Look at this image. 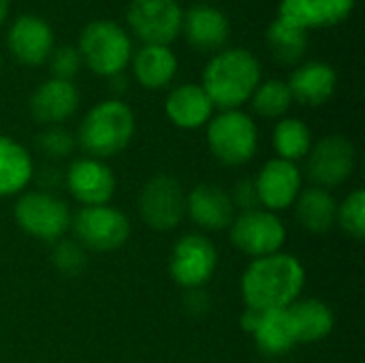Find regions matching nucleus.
<instances>
[{
    "instance_id": "obj_1",
    "label": "nucleus",
    "mask_w": 365,
    "mask_h": 363,
    "mask_svg": "<svg viewBox=\"0 0 365 363\" xmlns=\"http://www.w3.org/2000/svg\"><path fill=\"white\" fill-rule=\"evenodd\" d=\"M306 285V270L297 257L274 252L255 259L242 276V300L246 308L269 312L295 304Z\"/></svg>"
},
{
    "instance_id": "obj_2",
    "label": "nucleus",
    "mask_w": 365,
    "mask_h": 363,
    "mask_svg": "<svg viewBox=\"0 0 365 363\" xmlns=\"http://www.w3.org/2000/svg\"><path fill=\"white\" fill-rule=\"evenodd\" d=\"M261 83L259 58L242 47H229L216 51L203 71L201 88L210 96L212 105L229 111L240 109L250 101L252 92Z\"/></svg>"
},
{
    "instance_id": "obj_3",
    "label": "nucleus",
    "mask_w": 365,
    "mask_h": 363,
    "mask_svg": "<svg viewBox=\"0 0 365 363\" xmlns=\"http://www.w3.org/2000/svg\"><path fill=\"white\" fill-rule=\"evenodd\" d=\"M135 135V113L120 101L109 98L94 105L79 124L77 141L92 158H111L128 148Z\"/></svg>"
},
{
    "instance_id": "obj_4",
    "label": "nucleus",
    "mask_w": 365,
    "mask_h": 363,
    "mask_svg": "<svg viewBox=\"0 0 365 363\" xmlns=\"http://www.w3.org/2000/svg\"><path fill=\"white\" fill-rule=\"evenodd\" d=\"M77 51L92 73L109 79L128 66L133 58V43L118 21L94 19L81 30Z\"/></svg>"
},
{
    "instance_id": "obj_5",
    "label": "nucleus",
    "mask_w": 365,
    "mask_h": 363,
    "mask_svg": "<svg viewBox=\"0 0 365 363\" xmlns=\"http://www.w3.org/2000/svg\"><path fill=\"white\" fill-rule=\"evenodd\" d=\"M207 145L210 152L229 167L246 165L259 150V131L255 120L240 111L229 109L212 116L207 122Z\"/></svg>"
},
{
    "instance_id": "obj_6",
    "label": "nucleus",
    "mask_w": 365,
    "mask_h": 363,
    "mask_svg": "<svg viewBox=\"0 0 365 363\" xmlns=\"http://www.w3.org/2000/svg\"><path fill=\"white\" fill-rule=\"evenodd\" d=\"M17 227L41 242H58L66 235L73 223L66 201L45 190H30L19 195L13 208Z\"/></svg>"
},
{
    "instance_id": "obj_7",
    "label": "nucleus",
    "mask_w": 365,
    "mask_h": 363,
    "mask_svg": "<svg viewBox=\"0 0 365 363\" xmlns=\"http://www.w3.org/2000/svg\"><path fill=\"white\" fill-rule=\"evenodd\" d=\"M75 242L94 252H111L122 248L130 235V223L124 212L107 205L81 208L71 223Z\"/></svg>"
},
{
    "instance_id": "obj_8",
    "label": "nucleus",
    "mask_w": 365,
    "mask_h": 363,
    "mask_svg": "<svg viewBox=\"0 0 365 363\" xmlns=\"http://www.w3.org/2000/svg\"><path fill=\"white\" fill-rule=\"evenodd\" d=\"M141 220L154 231H173L186 216V193L178 178L156 173L141 188L139 201Z\"/></svg>"
},
{
    "instance_id": "obj_9",
    "label": "nucleus",
    "mask_w": 365,
    "mask_h": 363,
    "mask_svg": "<svg viewBox=\"0 0 365 363\" xmlns=\"http://www.w3.org/2000/svg\"><path fill=\"white\" fill-rule=\"evenodd\" d=\"M231 242L233 246L252 257H269L274 252H280L287 242V227L284 223L267 210H250L242 212L231 223Z\"/></svg>"
},
{
    "instance_id": "obj_10",
    "label": "nucleus",
    "mask_w": 365,
    "mask_h": 363,
    "mask_svg": "<svg viewBox=\"0 0 365 363\" xmlns=\"http://www.w3.org/2000/svg\"><path fill=\"white\" fill-rule=\"evenodd\" d=\"M182 6L178 0H130L128 26L145 45H171L182 32Z\"/></svg>"
},
{
    "instance_id": "obj_11",
    "label": "nucleus",
    "mask_w": 365,
    "mask_h": 363,
    "mask_svg": "<svg viewBox=\"0 0 365 363\" xmlns=\"http://www.w3.org/2000/svg\"><path fill=\"white\" fill-rule=\"evenodd\" d=\"M218 265L216 246L201 233H188L175 242L169 257V274L184 289H201Z\"/></svg>"
},
{
    "instance_id": "obj_12",
    "label": "nucleus",
    "mask_w": 365,
    "mask_h": 363,
    "mask_svg": "<svg viewBox=\"0 0 365 363\" xmlns=\"http://www.w3.org/2000/svg\"><path fill=\"white\" fill-rule=\"evenodd\" d=\"M357 152L351 139L344 135H327L312 143L308 152V178L329 190L344 184L355 171Z\"/></svg>"
},
{
    "instance_id": "obj_13",
    "label": "nucleus",
    "mask_w": 365,
    "mask_h": 363,
    "mask_svg": "<svg viewBox=\"0 0 365 363\" xmlns=\"http://www.w3.org/2000/svg\"><path fill=\"white\" fill-rule=\"evenodd\" d=\"M64 184L83 208L107 205L115 193V175L111 167L92 156L73 160L64 171Z\"/></svg>"
},
{
    "instance_id": "obj_14",
    "label": "nucleus",
    "mask_w": 365,
    "mask_h": 363,
    "mask_svg": "<svg viewBox=\"0 0 365 363\" xmlns=\"http://www.w3.org/2000/svg\"><path fill=\"white\" fill-rule=\"evenodd\" d=\"M255 186L263 210L276 214L295 203L302 193V171L295 163L276 156L261 167L255 178Z\"/></svg>"
},
{
    "instance_id": "obj_15",
    "label": "nucleus",
    "mask_w": 365,
    "mask_h": 363,
    "mask_svg": "<svg viewBox=\"0 0 365 363\" xmlns=\"http://www.w3.org/2000/svg\"><path fill=\"white\" fill-rule=\"evenodd\" d=\"M6 45L17 62L38 66L47 62L53 49V30L38 15H19L9 28Z\"/></svg>"
},
{
    "instance_id": "obj_16",
    "label": "nucleus",
    "mask_w": 365,
    "mask_h": 363,
    "mask_svg": "<svg viewBox=\"0 0 365 363\" xmlns=\"http://www.w3.org/2000/svg\"><path fill=\"white\" fill-rule=\"evenodd\" d=\"M188 218L205 231L229 229L235 218L231 195L218 184H199L186 195Z\"/></svg>"
},
{
    "instance_id": "obj_17",
    "label": "nucleus",
    "mask_w": 365,
    "mask_h": 363,
    "mask_svg": "<svg viewBox=\"0 0 365 363\" xmlns=\"http://www.w3.org/2000/svg\"><path fill=\"white\" fill-rule=\"evenodd\" d=\"M182 32L190 47L212 53L220 51L229 41L231 28L227 15L212 4H192L182 15Z\"/></svg>"
},
{
    "instance_id": "obj_18",
    "label": "nucleus",
    "mask_w": 365,
    "mask_h": 363,
    "mask_svg": "<svg viewBox=\"0 0 365 363\" xmlns=\"http://www.w3.org/2000/svg\"><path fill=\"white\" fill-rule=\"evenodd\" d=\"M79 107V92L73 81L47 79L30 96V116L45 126H58Z\"/></svg>"
},
{
    "instance_id": "obj_19",
    "label": "nucleus",
    "mask_w": 365,
    "mask_h": 363,
    "mask_svg": "<svg viewBox=\"0 0 365 363\" xmlns=\"http://www.w3.org/2000/svg\"><path fill=\"white\" fill-rule=\"evenodd\" d=\"M287 83L293 94V101L306 107H319L334 96L338 86V75L327 62L310 60L299 64L291 73V79Z\"/></svg>"
},
{
    "instance_id": "obj_20",
    "label": "nucleus",
    "mask_w": 365,
    "mask_h": 363,
    "mask_svg": "<svg viewBox=\"0 0 365 363\" xmlns=\"http://www.w3.org/2000/svg\"><path fill=\"white\" fill-rule=\"evenodd\" d=\"M165 113L178 128L195 131L212 120L214 105L201 86L184 83L169 92L165 101Z\"/></svg>"
},
{
    "instance_id": "obj_21",
    "label": "nucleus",
    "mask_w": 365,
    "mask_h": 363,
    "mask_svg": "<svg viewBox=\"0 0 365 363\" xmlns=\"http://www.w3.org/2000/svg\"><path fill=\"white\" fill-rule=\"evenodd\" d=\"M130 60L135 79L148 90L169 86L178 73V56L167 45H143Z\"/></svg>"
},
{
    "instance_id": "obj_22",
    "label": "nucleus",
    "mask_w": 365,
    "mask_h": 363,
    "mask_svg": "<svg viewBox=\"0 0 365 363\" xmlns=\"http://www.w3.org/2000/svg\"><path fill=\"white\" fill-rule=\"evenodd\" d=\"M34 178V163L28 150L13 137L0 135V197L19 195Z\"/></svg>"
},
{
    "instance_id": "obj_23",
    "label": "nucleus",
    "mask_w": 365,
    "mask_h": 363,
    "mask_svg": "<svg viewBox=\"0 0 365 363\" xmlns=\"http://www.w3.org/2000/svg\"><path fill=\"white\" fill-rule=\"evenodd\" d=\"M257 349L267 357H282L293 351L299 342L289 310H269L261 312V321L252 334Z\"/></svg>"
},
{
    "instance_id": "obj_24",
    "label": "nucleus",
    "mask_w": 365,
    "mask_h": 363,
    "mask_svg": "<svg viewBox=\"0 0 365 363\" xmlns=\"http://www.w3.org/2000/svg\"><path fill=\"white\" fill-rule=\"evenodd\" d=\"M295 216L308 233H327L336 225L338 203L334 195L321 186H310L302 190L295 199Z\"/></svg>"
},
{
    "instance_id": "obj_25",
    "label": "nucleus",
    "mask_w": 365,
    "mask_h": 363,
    "mask_svg": "<svg viewBox=\"0 0 365 363\" xmlns=\"http://www.w3.org/2000/svg\"><path fill=\"white\" fill-rule=\"evenodd\" d=\"M297 342H319L334 329V310L321 300H297L289 308Z\"/></svg>"
},
{
    "instance_id": "obj_26",
    "label": "nucleus",
    "mask_w": 365,
    "mask_h": 363,
    "mask_svg": "<svg viewBox=\"0 0 365 363\" xmlns=\"http://www.w3.org/2000/svg\"><path fill=\"white\" fill-rule=\"evenodd\" d=\"M274 150L282 160H299L306 158L312 148V133L308 124L299 118H280L272 135Z\"/></svg>"
},
{
    "instance_id": "obj_27",
    "label": "nucleus",
    "mask_w": 365,
    "mask_h": 363,
    "mask_svg": "<svg viewBox=\"0 0 365 363\" xmlns=\"http://www.w3.org/2000/svg\"><path fill=\"white\" fill-rule=\"evenodd\" d=\"M267 45H269L272 56L280 64L291 66L304 58L308 49V32L302 28L289 26L276 17L267 28Z\"/></svg>"
},
{
    "instance_id": "obj_28",
    "label": "nucleus",
    "mask_w": 365,
    "mask_h": 363,
    "mask_svg": "<svg viewBox=\"0 0 365 363\" xmlns=\"http://www.w3.org/2000/svg\"><path fill=\"white\" fill-rule=\"evenodd\" d=\"M252 107L259 116L269 120H280L293 105V94L289 90L287 81L280 79H267L257 86V90L250 96Z\"/></svg>"
},
{
    "instance_id": "obj_29",
    "label": "nucleus",
    "mask_w": 365,
    "mask_h": 363,
    "mask_svg": "<svg viewBox=\"0 0 365 363\" xmlns=\"http://www.w3.org/2000/svg\"><path fill=\"white\" fill-rule=\"evenodd\" d=\"M336 223L340 229L353 237L355 242H361L365 237V193L361 188L353 190L340 205L336 214Z\"/></svg>"
},
{
    "instance_id": "obj_30",
    "label": "nucleus",
    "mask_w": 365,
    "mask_h": 363,
    "mask_svg": "<svg viewBox=\"0 0 365 363\" xmlns=\"http://www.w3.org/2000/svg\"><path fill=\"white\" fill-rule=\"evenodd\" d=\"M51 265L66 278H75L86 267V248L75 240H58L51 248Z\"/></svg>"
},
{
    "instance_id": "obj_31",
    "label": "nucleus",
    "mask_w": 365,
    "mask_h": 363,
    "mask_svg": "<svg viewBox=\"0 0 365 363\" xmlns=\"http://www.w3.org/2000/svg\"><path fill=\"white\" fill-rule=\"evenodd\" d=\"M75 143H77L75 135L62 126H47L43 133L36 135V148L49 160H62L71 156L75 150Z\"/></svg>"
},
{
    "instance_id": "obj_32",
    "label": "nucleus",
    "mask_w": 365,
    "mask_h": 363,
    "mask_svg": "<svg viewBox=\"0 0 365 363\" xmlns=\"http://www.w3.org/2000/svg\"><path fill=\"white\" fill-rule=\"evenodd\" d=\"M49 71H51V77L53 79H62V81H71L79 68H81V56L77 51V47L73 45H60V47H53L49 58Z\"/></svg>"
},
{
    "instance_id": "obj_33",
    "label": "nucleus",
    "mask_w": 365,
    "mask_h": 363,
    "mask_svg": "<svg viewBox=\"0 0 365 363\" xmlns=\"http://www.w3.org/2000/svg\"><path fill=\"white\" fill-rule=\"evenodd\" d=\"M278 19L306 32L310 28H317V17L310 0H282L278 6Z\"/></svg>"
},
{
    "instance_id": "obj_34",
    "label": "nucleus",
    "mask_w": 365,
    "mask_h": 363,
    "mask_svg": "<svg viewBox=\"0 0 365 363\" xmlns=\"http://www.w3.org/2000/svg\"><path fill=\"white\" fill-rule=\"evenodd\" d=\"M317 17V28L342 24L355 9V0H310Z\"/></svg>"
},
{
    "instance_id": "obj_35",
    "label": "nucleus",
    "mask_w": 365,
    "mask_h": 363,
    "mask_svg": "<svg viewBox=\"0 0 365 363\" xmlns=\"http://www.w3.org/2000/svg\"><path fill=\"white\" fill-rule=\"evenodd\" d=\"M231 201L235 210L242 212H250V210H259V195H257V186H255V178H242L231 193Z\"/></svg>"
},
{
    "instance_id": "obj_36",
    "label": "nucleus",
    "mask_w": 365,
    "mask_h": 363,
    "mask_svg": "<svg viewBox=\"0 0 365 363\" xmlns=\"http://www.w3.org/2000/svg\"><path fill=\"white\" fill-rule=\"evenodd\" d=\"M184 310L192 317H205L212 310V300L203 289H188L184 297Z\"/></svg>"
},
{
    "instance_id": "obj_37",
    "label": "nucleus",
    "mask_w": 365,
    "mask_h": 363,
    "mask_svg": "<svg viewBox=\"0 0 365 363\" xmlns=\"http://www.w3.org/2000/svg\"><path fill=\"white\" fill-rule=\"evenodd\" d=\"M60 182H64V173L53 167V165H45L41 171H38V184L43 186L45 193H51Z\"/></svg>"
},
{
    "instance_id": "obj_38",
    "label": "nucleus",
    "mask_w": 365,
    "mask_h": 363,
    "mask_svg": "<svg viewBox=\"0 0 365 363\" xmlns=\"http://www.w3.org/2000/svg\"><path fill=\"white\" fill-rule=\"evenodd\" d=\"M259 321H261V312L259 310H252V308H246L244 312H242V317H240V327L246 332V334H255V329H257V325H259Z\"/></svg>"
},
{
    "instance_id": "obj_39",
    "label": "nucleus",
    "mask_w": 365,
    "mask_h": 363,
    "mask_svg": "<svg viewBox=\"0 0 365 363\" xmlns=\"http://www.w3.org/2000/svg\"><path fill=\"white\" fill-rule=\"evenodd\" d=\"M109 83L113 86V90H115V92H124V90L128 88V81L122 77V73H120V75H113V77H109Z\"/></svg>"
},
{
    "instance_id": "obj_40",
    "label": "nucleus",
    "mask_w": 365,
    "mask_h": 363,
    "mask_svg": "<svg viewBox=\"0 0 365 363\" xmlns=\"http://www.w3.org/2000/svg\"><path fill=\"white\" fill-rule=\"evenodd\" d=\"M9 6H11V2H9V0H0V28H2V24L6 21V15H9Z\"/></svg>"
}]
</instances>
